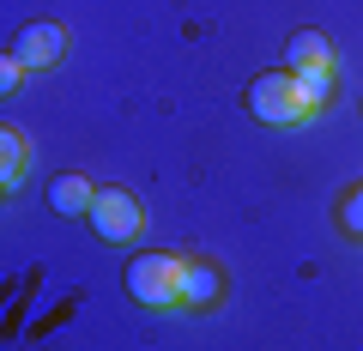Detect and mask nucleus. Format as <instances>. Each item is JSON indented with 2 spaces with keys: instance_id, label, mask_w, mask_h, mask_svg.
<instances>
[{
  "instance_id": "nucleus-7",
  "label": "nucleus",
  "mask_w": 363,
  "mask_h": 351,
  "mask_svg": "<svg viewBox=\"0 0 363 351\" xmlns=\"http://www.w3.org/2000/svg\"><path fill=\"white\" fill-rule=\"evenodd\" d=\"M91 200H97V188H91V176H79V169H61L49 182V206L55 212H91Z\"/></svg>"
},
{
  "instance_id": "nucleus-11",
  "label": "nucleus",
  "mask_w": 363,
  "mask_h": 351,
  "mask_svg": "<svg viewBox=\"0 0 363 351\" xmlns=\"http://www.w3.org/2000/svg\"><path fill=\"white\" fill-rule=\"evenodd\" d=\"M25 73H30V67H25V61H18V55H13V49L0 55V91H6V97H13V91H18V85H25Z\"/></svg>"
},
{
  "instance_id": "nucleus-10",
  "label": "nucleus",
  "mask_w": 363,
  "mask_h": 351,
  "mask_svg": "<svg viewBox=\"0 0 363 351\" xmlns=\"http://www.w3.org/2000/svg\"><path fill=\"white\" fill-rule=\"evenodd\" d=\"M339 230H345V236H363V182L339 200Z\"/></svg>"
},
{
  "instance_id": "nucleus-1",
  "label": "nucleus",
  "mask_w": 363,
  "mask_h": 351,
  "mask_svg": "<svg viewBox=\"0 0 363 351\" xmlns=\"http://www.w3.org/2000/svg\"><path fill=\"white\" fill-rule=\"evenodd\" d=\"M182 267H188V260L164 255V248L133 255L128 260V297L140 303V309H169V303H182Z\"/></svg>"
},
{
  "instance_id": "nucleus-2",
  "label": "nucleus",
  "mask_w": 363,
  "mask_h": 351,
  "mask_svg": "<svg viewBox=\"0 0 363 351\" xmlns=\"http://www.w3.org/2000/svg\"><path fill=\"white\" fill-rule=\"evenodd\" d=\"M248 109H255V121H267V128H297L303 116H315L291 67L285 73H260L255 85H248Z\"/></svg>"
},
{
  "instance_id": "nucleus-5",
  "label": "nucleus",
  "mask_w": 363,
  "mask_h": 351,
  "mask_svg": "<svg viewBox=\"0 0 363 351\" xmlns=\"http://www.w3.org/2000/svg\"><path fill=\"white\" fill-rule=\"evenodd\" d=\"M218 297H224V273L212 260H188V267H182V303H188V309H212Z\"/></svg>"
},
{
  "instance_id": "nucleus-8",
  "label": "nucleus",
  "mask_w": 363,
  "mask_h": 351,
  "mask_svg": "<svg viewBox=\"0 0 363 351\" xmlns=\"http://www.w3.org/2000/svg\"><path fill=\"white\" fill-rule=\"evenodd\" d=\"M25 140H18L13 128H0V182H6V194H13L18 182H25Z\"/></svg>"
},
{
  "instance_id": "nucleus-4",
  "label": "nucleus",
  "mask_w": 363,
  "mask_h": 351,
  "mask_svg": "<svg viewBox=\"0 0 363 351\" xmlns=\"http://www.w3.org/2000/svg\"><path fill=\"white\" fill-rule=\"evenodd\" d=\"M13 55H18L25 67H61V55H67V25H55V18L25 25V30H18V43H13Z\"/></svg>"
},
{
  "instance_id": "nucleus-6",
  "label": "nucleus",
  "mask_w": 363,
  "mask_h": 351,
  "mask_svg": "<svg viewBox=\"0 0 363 351\" xmlns=\"http://www.w3.org/2000/svg\"><path fill=\"white\" fill-rule=\"evenodd\" d=\"M285 61H291V73H315V67H333V43H327L315 25H303V30H291Z\"/></svg>"
},
{
  "instance_id": "nucleus-9",
  "label": "nucleus",
  "mask_w": 363,
  "mask_h": 351,
  "mask_svg": "<svg viewBox=\"0 0 363 351\" xmlns=\"http://www.w3.org/2000/svg\"><path fill=\"white\" fill-rule=\"evenodd\" d=\"M303 97H309V109H321L327 97H333V67H315V73H297Z\"/></svg>"
},
{
  "instance_id": "nucleus-3",
  "label": "nucleus",
  "mask_w": 363,
  "mask_h": 351,
  "mask_svg": "<svg viewBox=\"0 0 363 351\" xmlns=\"http://www.w3.org/2000/svg\"><path fill=\"white\" fill-rule=\"evenodd\" d=\"M91 230L104 236V243H133L140 236V224H145V212H140V200L128 194V188H97V200H91Z\"/></svg>"
}]
</instances>
